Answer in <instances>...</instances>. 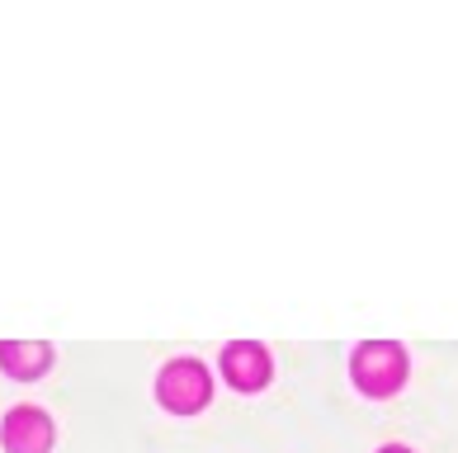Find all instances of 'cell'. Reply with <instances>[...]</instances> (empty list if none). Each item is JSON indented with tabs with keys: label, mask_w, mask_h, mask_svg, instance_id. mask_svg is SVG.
I'll use <instances>...</instances> for the list:
<instances>
[{
	"label": "cell",
	"mask_w": 458,
	"mask_h": 453,
	"mask_svg": "<svg viewBox=\"0 0 458 453\" xmlns=\"http://www.w3.org/2000/svg\"><path fill=\"white\" fill-rule=\"evenodd\" d=\"M350 373H354V382H360L369 397H393L406 382V355H402V345H393V340H369V345L354 349Z\"/></svg>",
	"instance_id": "1"
},
{
	"label": "cell",
	"mask_w": 458,
	"mask_h": 453,
	"mask_svg": "<svg viewBox=\"0 0 458 453\" xmlns=\"http://www.w3.org/2000/svg\"><path fill=\"white\" fill-rule=\"evenodd\" d=\"M157 397H161V407L190 415V411L208 407L213 378H208V368H203L199 359H171L161 368V378H157Z\"/></svg>",
	"instance_id": "2"
},
{
	"label": "cell",
	"mask_w": 458,
	"mask_h": 453,
	"mask_svg": "<svg viewBox=\"0 0 458 453\" xmlns=\"http://www.w3.org/2000/svg\"><path fill=\"white\" fill-rule=\"evenodd\" d=\"M0 444H5V453H47V444H53V421H47V411H38V407L5 411V421H0Z\"/></svg>",
	"instance_id": "3"
},
{
	"label": "cell",
	"mask_w": 458,
	"mask_h": 453,
	"mask_svg": "<svg viewBox=\"0 0 458 453\" xmlns=\"http://www.w3.org/2000/svg\"><path fill=\"white\" fill-rule=\"evenodd\" d=\"M223 373L232 388H242V392H256L265 388V378H269V355H265V345L256 340H236L223 349Z\"/></svg>",
	"instance_id": "4"
},
{
	"label": "cell",
	"mask_w": 458,
	"mask_h": 453,
	"mask_svg": "<svg viewBox=\"0 0 458 453\" xmlns=\"http://www.w3.org/2000/svg\"><path fill=\"white\" fill-rule=\"evenodd\" d=\"M47 364H53V345H38V340H5L0 345V368L14 378H38Z\"/></svg>",
	"instance_id": "5"
},
{
	"label": "cell",
	"mask_w": 458,
	"mask_h": 453,
	"mask_svg": "<svg viewBox=\"0 0 458 453\" xmlns=\"http://www.w3.org/2000/svg\"><path fill=\"white\" fill-rule=\"evenodd\" d=\"M378 453H411V449H406V444H387V449H378Z\"/></svg>",
	"instance_id": "6"
}]
</instances>
